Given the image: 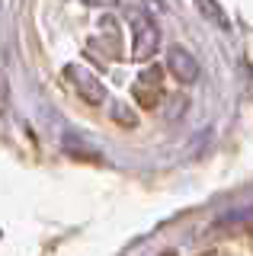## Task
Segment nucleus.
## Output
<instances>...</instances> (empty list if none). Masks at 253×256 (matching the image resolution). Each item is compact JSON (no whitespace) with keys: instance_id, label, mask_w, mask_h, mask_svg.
Instances as JSON below:
<instances>
[{"instance_id":"20e7f679","label":"nucleus","mask_w":253,"mask_h":256,"mask_svg":"<svg viewBox=\"0 0 253 256\" xmlns=\"http://www.w3.org/2000/svg\"><path fill=\"white\" fill-rule=\"evenodd\" d=\"M112 118H116L118 125H128V128H135V125H138V116H135V112H132L128 106H116V109H112Z\"/></svg>"},{"instance_id":"39448f33","label":"nucleus","mask_w":253,"mask_h":256,"mask_svg":"<svg viewBox=\"0 0 253 256\" xmlns=\"http://www.w3.org/2000/svg\"><path fill=\"white\" fill-rule=\"evenodd\" d=\"M86 6H116V0H84Z\"/></svg>"},{"instance_id":"f03ea898","label":"nucleus","mask_w":253,"mask_h":256,"mask_svg":"<svg viewBox=\"0 0 253 256\" xmlns=\"http://www.w3.org/2000/svg\"><path fill=\"white\" fill-rule=\"evenodd\" d=\"M64 77L70 80L74 93L80 96L84 102H90V106H100V102L106 100V86H102L100 77L93 74V70H86L84 64H68V68H64Z\"/></svg>"},{"instance_id":"7ed1b4c3","label":"nucleus","mask_w":253,"mask_h":256,"mask_svg":"<svg viewBox=\"0 0 253 256\" xmlns=\"http://www.w3.org/2000/svg\"><path fill=\"white\" fill-rule=\"evenodd\" d=\"M167 68H170V74L180 80V84H196L199 80V61L192 58V54L186 52V48H170V54H167Z\"/></svg>"},{"instance_id":"f257e3e1","label":"nucleus","mask_w":253,"mask_h":256,"mask_svg":"<svg viewBox=\"0 0 253 256\" xmlns=\"http://www.w3.org/2000/svg\"><path fill=\"white\" fill-rule=\"evenodd\" d=\"M132 29H135V42H132V58L135 61H144L151 58L160 45V29L157 22L151 20V13H132Z\"/></svg>"}]
</instances>
